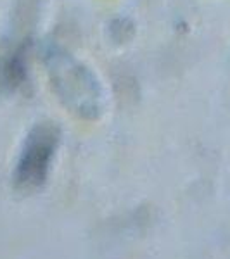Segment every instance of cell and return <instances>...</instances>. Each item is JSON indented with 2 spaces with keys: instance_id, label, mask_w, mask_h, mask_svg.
<instances>
[{
  "instance_id": "1",
  "label": "cell",
  "mask_w": 230,
  "mask_h": 259,
  "mask_svg": "<svg viewBox=\"0 0 230 259\" xmlns=\"http://www.w3.org/2000/svg\"><path fill=\"white\" fill-rule=\"evenodd\" d=\"M42 61L50 89L69 112L83 119H95L104 107V90L89 66L59 44H47Z\"/></svg>"
},
{
  "instance_id": "2",
  "label": "cell",
  "mask_w": 230,
  "mask_h": 259,
  "mask_svg": "<svg viewBox=\"0 0 230 259\" xmlns=\"http://www.w3.org/2000/svg\"><path fill=\"white\" fill-rule=\"evenodd\" d=\"M57 142L59 132L54 124L42 123L31 130L18 164V182L23 185H39L44 182Z\"/></svg>"
},
{
  "instance_id": "3",
  "label": "cell",
  "mask_w": 230,
  "mask_h": 259,
  "mask_svg": "<svg viewBox=\"0 0 230 259\" xmlns=\"http://www.w3.org/2000/svg\"><path fill=\"white\" fill-rule=\"evenodd\" d=\"M42 0H16V7H14V12H16V18L18 21H30L33 16H35L36 9H39Z\"/></svg>"
}]
</instances>
